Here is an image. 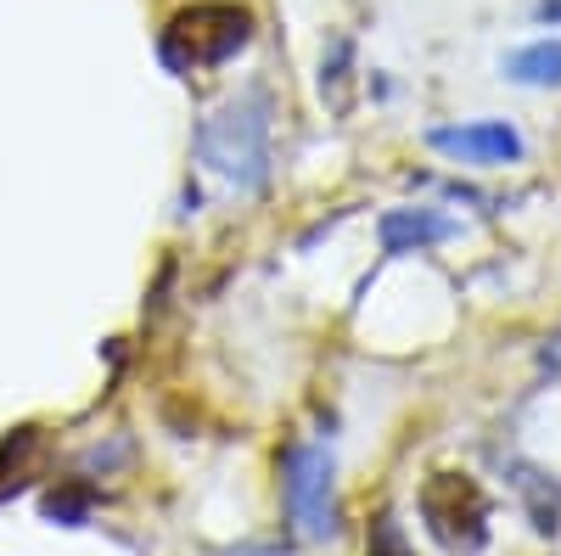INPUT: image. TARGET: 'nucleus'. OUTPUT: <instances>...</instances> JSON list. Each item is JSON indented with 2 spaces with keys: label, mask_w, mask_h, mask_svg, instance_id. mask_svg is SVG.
<instances>
[{
  "label": "nucleus",
  "mask_w": 561,
  "mask_h": 556,
  "mask_svg": "<svg viewBox=\"0 0 561 556\" xmlns=\"http://www.w3.org/2000/svg\"><path fill=\"white\" fill-rule=\"evenodd\" d=\"M270 129H275L270 90L248 84L197 124V158L230 185V192H264V180H270Z\"/></svg>",
  "instance_id": "obj_1"
},
{
  "label": "nucleus",
  "mask_w": 561,
  "mask_h": 556,
  "mask_svg": "<svg viewBox=\"0 0 561 556\" xmlns=\"http://www.w3.org/2000/svg\"><path fill=\"white\" fill-rule=\"evenodd\" d=\"M280 506L298 540L337 534V455L325 439H298L280 455Z\"/></svg>",
  "instance_id": "obj_2"
},
{
  "label": "nucleus",
  "mask_w": 561,
  "mask_h": 556,
  "mask_svg": "<svg viewBox=\"0 0 561 556\" xmlns=\"http://www.w3.org/2000/svg\"><path fill=\"white\" fill-rule=\"evenodd\" d=\"M253 39V12L248 7H230V0H203V7L180 12L163 34V63L174 73H197V68H219L237 52H248Z\"/></svg>",
  "instance_id": "obj_3"
},
{
  "label": "nucleus",
  "mask_w": 561,
  "mask_h": 556,
  "mask_svg": "<svg viewBox=\"0 0 561 556\" xmlns=\"http://www.w3.org/2000/svg\"><path fill=\"white\" fill-rule=\"evenodd\" d=\"M421 523L444 551L472 556L489 540V500L466 473H433L427 489H421Z\"/></svg>",
  "instance_id": "obj_4"
},
{
  "label": "nucleus",
  "mask_w": 561,
  "mask_h": 556,
  "mask_svg": "<svg viewBox=\"0 0 561 556\" xmlns=\"http://www.w3.org/2000/svg\"><path fill=\"white\" fill-rule=\"evenodd\" d=\"M427 147L444 152L449 163H472V169H500L523 158V135L505 118H478V124H438L427 129Z\"/></svg>",
  "instance_id": "obj_5"
},
{
  "label": "nucleus",
  "mask_w": 561,
  "mask_h": 556,
  "mask_svg": "<svg viewBox=\"0 0 561 556\" xmlns=\"http://www.w3.org/2000/svg\"><path fill=\"white\" fill-rule=\"evenodd\" d=\"M377 237H382V253L388 259H404V253H427L449 237H460V225L438 208H388L377 219Z\"/></svg>",
  "instance_id": "obj_6"
},
{
  "label": "nucleus",
  "mask_w": 561,
  "mask_h": 556,
  "mask_svg": "<svg viewBox=\"0 0 561 556\" xmlns=\"http://www.w3.org/2000/svg\"><path fill=\"white\" fill-rule=\"evenodd\" d=\"M511 489L523 495V506H528V518H534L539 534H556L561 529V489L539 467H511Z\"/></svg>",
  "instance_id": "obj_7"
},
{
  "label": "nucleus",
  "mask_w": 561,
  "mask_h": 556,
  "mask_svg": "<svg viewBox=\"0 0 561 556\" xmlns=\"http://www.w3.org/2000/svg\"><path fill=\"white\" fill-rule=\"evenodd\" d=\"M505 73L517 84H545V90H561V39H534L523 52H511Z\"/></svg>",
  "instance_id": "obj_8"
},
{
  "label": "nucleus",
  "mask_w": 561,
  "mask_h": 556,
  "mask_svg": "<svg viewBox=\"0 0 561 556\" xmlns=\"http://www.w3.org/2000/svg\"><path fill=\"white\" fill-rule=\"evenodd\" d=\"M370 556H404V540H399V523L393 518L377 523V545H370Z\"/></svg>",
  "instance_id": "obj_9"
},
{
  "label": "nucleus",
  "mask_w": 561,
  "mask_h": 556,
  "mask_svg": "<svg viewBox=\"0 0 561 556\" xmlns=\"http://www.w3.org/2000/svg\"><path fill=\"white\" fill-rule=\"evenodd\" d=\"M539 365L561 377V332H556V338H545V349H539Z\"/></svg>",
  "instance_id": "obj_10"
},
{
  "label": "nucleus",
  "mask_w": 561,
  "mask_h": 556,
  "mask_svg": "<svg viewBox=\"0 0 561 556\" xmlns=\"http://www.w3.org/2000/svg\"><path fill=\"white\" fill-rule=\"evenodd\" d=\"M534 18L550 23V29H561V0H534Z\"/></svg>",
  "instance_id": "obj_11"
}]
</instances>
